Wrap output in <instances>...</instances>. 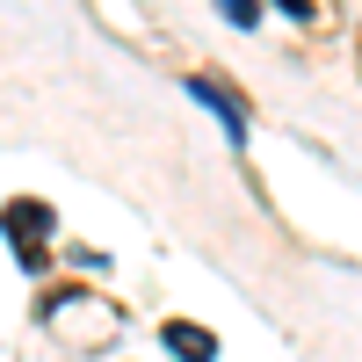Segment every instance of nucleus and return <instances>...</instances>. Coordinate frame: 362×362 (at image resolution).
<instances>
[{"mask_svg":"<svg viewBox=\"0 0 362 362\" xmlns=\"http://www.w3.org/2000/svg\"><path fill=\"white\" fill-rule=\"evenodd\" d=\"M0 232H8V247H15V261L29 268V276H44V268H51V203L15 196L8 210H0Z\"/></svg>","mask_w":362,"mask_h":362,"instance_id":"nucleus-1","label":"nucleus"},{"mask_svg":"<svg viewBox=\"0 0 362 362\" xmlns=\"http://www.w3.org/2000/svg\"><path fill=\"white\" fill-rule=\"evenodd\" d=\"M189 102H203V109H218V124H225V138H247V109H239V95H232V87H218L210 73H189Z\"/></svg>","mask_w":362,"mask_h":362,"instance_id":"nucleus-2","label":"nucleus"},{"mask_svg":"<svg viewBox=\"0 0 362 362\" xmlns=\"http://www.w3.org/2000/svg\"><path fill=\"white\" fill-rule=\"evenodd\" d=\"M167 348L181 362H210V355H218V341H210L203 326H189V319H167Z\"/></svg>","mask_w":362,"mask_h":362,"instance_id":"nucleus-3","label":"nucleus"},{"mask_svg":"<svg viewBox=\"0 0 362 362\" xmlns=\"http://www.w3.org/2000/svg\"><path fill=\"white\" fill-rule=\"evenodd\" d=\"M218 15H225L232 29H254V22H261V0H218Z\"/></svg>","mask_w":362,"mask_h":362,"instance_id":"nucleus-4","label":"nucleus"},{"mask_svg":"<svg viewBox=\"0 0 362 362\" xmlns=\"http://www.w3.org/2000/svg\"><path fill=\"white\" fill-rule=\"evenodd\" d=\"M283 15H297V22H312V0H276Z\"/></svg>","mask_w":362,"mask_h":362,"instance_id":"nucleus-5","label":"nucleus"}]
</instances>
